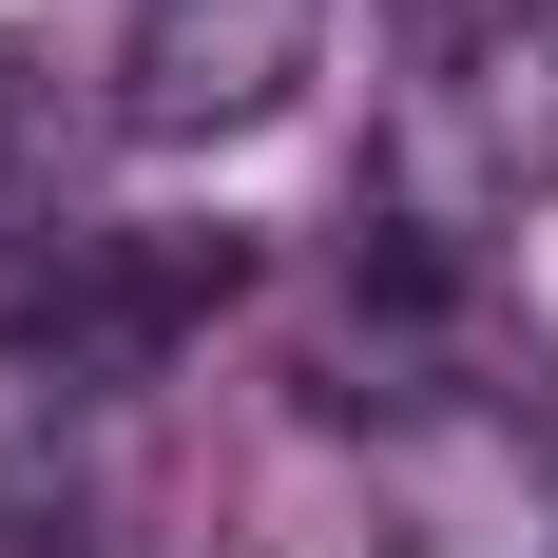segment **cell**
<instances>
[{"label":"cell","instance_id":"obj_1","mask_svg":"<svg viewBox=\"0 0 558 558\" xmlns=\"http://www.w3.org/2000/svg\"><path fill=\"white\" fill-rule=\"evenodd\" d=\"M251 558H558V462L520 444V404L366 386L270 462Z\"/></svg>","mask_w":558,"mask_h":558},{"label":"cell","instance_id":"obj_3","mask_svg":"<svg viewBox=\"0 0 558 558\" xmlns=\"http://www.w3.org/2000/svg\"><path fill=\"white\" fill-rule=\"evenodd\" d=\"M308 20H328V0H155V20H135V58H116V116H135V135L270 116L289 58H308Z\"/></svg>","mask_w":558,"mask_h":558},{"label":"cell","instance_id":"obj_2","mask_svg":"<svg viewBox=\"0 0 558 558\" xmlns=\"http://www.w3.org/2000/svg\"><path fill=\"white\" fill-rule=\"evenodd\" d=\"M386 231L462 251L558 193V0H424V58L386 97Z\"/></svg>","mask_w":558,"mask_h":558}]
</instances>
